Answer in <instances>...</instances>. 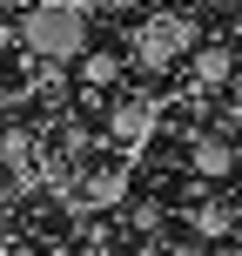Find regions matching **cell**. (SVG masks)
<instances>
[{"label":"cell","instance_id":"5b68a950","mask_svg":"<svg viewBox=\"0 0 242 256\" xmlns=\"http://www.w3.org/2000/svg\"><path fill=\"white\" fill-rule=\"evenodd\" d=\"M195 81L202 88H222L229 81V48H195Z\"/></svg>","mask_w":242,"mask_h":256},{"label":"cell","instance_id":"ba28073f","mask_svg":"<svg viewBox=\"0 0 242 256\" xmlns=\"http://www.w3.org/2000/svg\"><path fill=\"white\" fill-rule=\"evenodd\" d=\"M88 196H94V202H115V196H121V176H94Z\"/></svg>","mask_w":242,"mask_h":256},{"label":"cell","instance_id":"7a4b0ae2","mask_svg":"<svg viewBox=\"0 0 242 256\" xmlns=\"http://www.w3.org/2000/svg\"><path fill=\"white\" fill-rule=\"evenodd\" d=\"M189 48H195V20H182V14H162V20H148V27L135 34V61L148 68V74L175 68Z\"/></svg>","mask_w":242,"mask_h":256},{"label":"cell","instance_id":"8992f818","mask_svg":"<svg viewBox=\"0 0 242 256\" xmlns=\"http://www.w3.org/2000/svg\"><path fill=\"white\" fill-rule=\"evenodd\" d=\"M115 74H121V68H115V54H88V61H81V81H88V88H108Z\"/></svg>","mask_w":242,"mask_h":256},{"label":"cell","instance_id":"3957f363","mask_svg":"<svg viewBox=\"0 0 242 256\" xmlns=\"http://www.w3.org/2000/svg\"><path fill=\"white\" fill-rule=\"evenodd\" d=\"M189 162H195V176H209V182H222V176H236V148L222 135H202L189 148Z\"/></svg>","mask_w":242,"mask_h":256},{"label":"cell","instance_id":"277c9868","mask_svg":"<svg viewBox=\"0 0 242 256\" xmlns=\"http://www.w3.org/2000/svg\"><path fill=\"white\" fill-rule=\"evenodd\" d=\"M148 122H155V108H148V102H115L108 135H115V142H141V135H148Z\"/></svg>","mask_w":242,"mask_h":256},{"label":"cell","instance_id":"52a82bcc","mask_svg":"<svg viewBox=\"0 0 242 256\" xmlns=\"http://www.w3.org/2000/svg\"><path fill=\"white\" fill-rule=\"evenodd\" d=\"M0 162H27V135H20V128L0 135Z\"/></svg>","mask_w":242,"mask_h":256},{"label":"cell","instance_id":"6da1fadb","mask_svg":"<svg viewBox=\"0 0 242 256\" xmlns=\"http://www.w3.org/2000/svg\"><path fill=\"white\" fill-rule=\"evenodd\" d=\"M20 40H27V54H40V61H74V54L88 48V7H74V0L34 7L20 20Z\"/></svg>","mask_w":242,"mask_h":256}]
</instances>
